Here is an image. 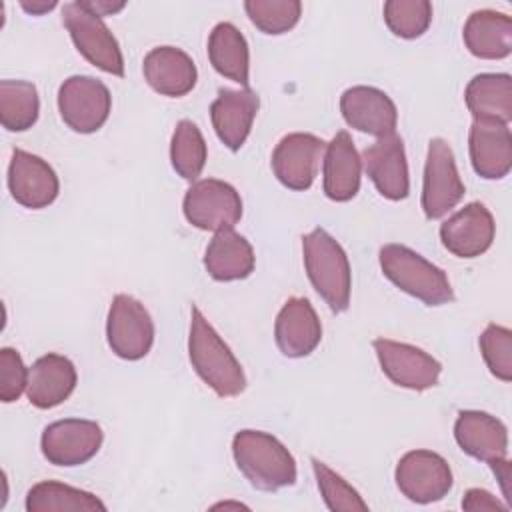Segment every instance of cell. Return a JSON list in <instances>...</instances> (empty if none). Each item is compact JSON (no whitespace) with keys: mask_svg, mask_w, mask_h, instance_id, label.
<instances>
[{"mask_svg":"<svg viewBox=\"0 0 512 512\" xmlns=\"http://www.w3.org/2000/svg\"><path fill=\"white\" fill-rule=\"evenodd\" d=\"M462 38L476 58L502 60L512 52V18L496 10H476L468 16Z\"/></svg>","mask_w":512,"mask_h":512,"instance_id":"obj_25","label":"cell"},{"mask_svg":"<svg viewBox=\"0 0 512 512\" xmlns=\"http://www.w3.org/2000/svg\"><path fill=\"white\" fill-rule=\"evenodd\" d=\"M8 190L20 206L40 210L56 200L60 182L46 160L14 148L8 166Z\"/></svg>","mask_w":512,"mask_h":512,"instance_id":"obj_14","label":"cell"},{"mask_svg":"<svg viewBox=\"0 0 512 512\" xmlns=\"http://www.w3.org/2000/svg\"><path fill=\"white\" fill-rule=\"evenodd\" d=\"M466 106L474 120L502 122L512 120V78L510 74H478L464 92Z\"/></svg>","mask_w":512,"mask_h":512,"instance_id":"obj_27","label":"cell"},{"mask_svg":"<svg viewBox=\"0 0 512 512\" xmlns=\"http://www.w3.org/2000/svg\"><path fill=\"white\" fill-rule=\"evenodd\" d=\"M454 438L464 454L486 464L508 454V430L488 412L462 410L454 422Z\"/></svg>","mask_w":512,"mask_h":512,"instance_id":"obj_23","label":"cell"},{"mask_svg":"<svg viewBox=\"0 0 512 512\" xmlns=\"http://www.w3.org/2000/svg\"><path fill=\"white\" fill-rule=\"evenodd\" d=\"M302 252L314 290L332 312H344L350 304L352 288V272L344 248L324 228H314L302 236Z\"/></svg>","mask_w":512,"mask_h":512,"instance_id":"obj_3","label":"cell"},{"mask_svg":"<svg viewBox=\"0 0 512 512\" xmlns=\"http://www.w3.org/2000/svg\"><path fill=\"white\" fill-rule=\"evenodd\" d=\"M474 172L486 180H500L512 168V134L508 124L474 120L468 134Z\"/></svg>","mask_w":512,"mask_h":512,"instance_id":"obj_20","label":"cell"},{"mask_svg":"<svg viewBox=\"0 0 512 512\" xmlns=\"http://www.w3.org/2000/svg\"><path fill=\"white\" fill-rule=\"evenodd\" d=\"M362 164L380 192V196L388 200H404L410 190L408 178V162L404 152L402 138L394 132L390 136L378 138L362 152Z\"/></svg>","mask_w":512,"mask_h":512,"instance_id":"obj_17","label":"cell"},{"mask_svg":"<svg viewBox=\"0 0 512 512\" xmlns=\"http://www.w3.org/2000/svg\"><path fill=\"white\" fill-rule=\"evenodd\" d=\"M102 440L104 434L96 422L64 418L44 428L40 450L50 464L70 468L92 460L98 454Z\"/></svg>","mask_w":512,"mask_h":512,"instance_id":"obj_11","label":"cell"},{"mask_svg":"<svg viewBox=\"0 0 512 512\" xmlns=\"http://www.w3.org/2000/svg\"><path fill=\"white\" fill-rule=\"evenodd\" d=\"M106 338L118 358H144L154 344V322L144 304L130 294H116L108 310Z\"/></svg>","mask_w":512,"mask_h":512,"instance_id":"obj_8","label":"cell"},{"mask_svg":"<svg viewBox=\"0 0 512 512\" xmlns=\"http://www.w3.org/2000/svg\"><path fill=\"white\" fill-rule=\"evenodd\" d=\"M346 124L358 132L384 138L396 132L398 110L392 98L374 86H352L340 96Z\"/></svg>","mask_w":512,"mask_h":512,"instance_id":"obj_15","label":"cell"},{"mask_svg":"<svg viewBox=\"0 0 512 512\" xmlns=\"http://www.w3.org/2000/svg\"><path fill=\"white\" fill-rule=\"evenodd\" d=\"M398 490L416 504H430L442 500L454 484L448 462L432 450L406 452L394 472Z\"/></svg>","mask_w":512,"mask_h":512,"instance_id":"obj_10","label":"cell"},{"mask_svg":"<svg viewBox=\"0 0 512 512\" xmlns=\"http://www.w3.org/2000/svg\"><path fill=\"white\" fill-rule=\"evenodd\" d=\"M382 274L402 292L426 306H442L454 300L446 272L404 244H384L378 254Z\"/></svg>","mask_w":512,"mask_h":512,"instance_id":"obj_4","label":"cell"},{"mask_svg":"<svg viewBox=\"0 0 512 512\" xmlns=\"http://www.w3.org/2000/svg\"><path fill=\"white\" fill-rule=\"evenodd\" d=\"M28 382V368L14 348L0 350V400L10 404L22 396Z\"/></svg>","mask_w":512,"mask_h":512,"instance_id":"obj_36","label":"cell"},{"mask_svg":"<svg viewBox=\"0 0 512 512\" xmlns=\"http://www.w3.org/2000/svg\"><path fill=\"white\" fill-rule=\"evenodd\" d=\"M144 80L148 86L170 98H180L192 92L198 80V70L194 60L176 46L152 48L142 62Z\"/></svg>","mask_w":512,"mask_h":512,"instance_id":"obj_21","label":"cell"},{"mask_svg":"<svg viewBox=\"0 0 512 512\" xmlns=\"http://www.w3.org/2000/svg\"><path fill=\"white\" fill-rule=\"evenodd\" d=\"M112 96L104 82L92 76H70L58 88V112L64 124L80 134H92L110 116Z\"/></svg>","mask_w":512,"mask_h":512,"instance_id":"obj_7","label":"cell"},{"mask_svg":"<svg viewBox=\"0 0 512 512\" xmlns=\"http://www.w3.org/2000/svg\"><path fill=\"white\" fill-rule=\"evenodd\" d=\"M244 10L250 22L264 34H284L292 30L302 14L298 0H248Z\"/></svg>","mask_w":512,"mask_h":512,"instance_id":"obj_32","label":"cell"},{"mask_svg":"<svg viewBox=\"0 0 512 512\" xmlns=\"http://www.w3.org/2000/svg\"><path fill=\"white\" fill-rule=\"evenodd\" d=\"M312 470L328 510L332 512H356V510L366 512L368 510V504L362 500V496L324 462H320L318 458H312Z\"/></svg>","mask_w":512,"mask_h":512,"instance_id":"obj_34","label":"cell"},{"mask_svg":"<svg viewBox=\"0 0 512 512\" xmlns=\"http://www.w3.org/2000/svg\"><path fill=\"white\" fill-rule=\"evenodd\" d=\"M232 456L244 478L262 492H276L296 482V460L288 448L262 430H240L232 438Z\"/></svg>","mask_w":512,"mask_h":512,"instance_id":"obj_2","label":"cell"},{"mask_svg":"<svg viewBox=\"0 0 512 512\" xmlns=\"http://www.w3.org/2000/svg\"><path fill=\"white\" fill-rule=\"evenodd\" d=\"M274 338L288 358H304L314 352L322 340V324L306 298L292 296L284 302L274 322Z\"/></svg>","mask_w":512,"mask_h":512,"instance_id":"obj_18","label":"cell"},{"mask_svg":"<svg viewBox=\"0 0 512 512\" xmlns=\"http://www.w3.org/2000/svg\"><path fill=\"white\" fill-rule=\"evenodd\" d=\"M62 22L76 46V50L96 68L124 76V58L118 40L104 24L102 16L94 14L84 0L68 2L62 8Z\"/></svg>","mask_w":512,"mask_h":512,"instance_id":"obj_5","label":"cell"},{"mask_svg":"<svg viewBox=\"0 0 512 512\" xmlns=\"http://www.w3.org/2000/svg\"><path fill=\"white\" fill-rule=\"evenodd\" d=\"M20 6H22L28 14H44V12L52 10V8L56 6V2H54V0H50V2H46V0H36V2H26V0H22Z\"/></svg>","mask_w":512,"mask_h":512,"instance_id":"obj_40","label":"cell"},{"mask_svg":"<svg viewBox=\"0 0 512 512\" xmlns=\"http://www.w3.org/2000/svg\"><path fill=\"white\" fill-rule=\"evenodd\" d=\"M76 368L62 354H44L28 368L26 396L40 410L62 404L76 388Z\"/></svg>","mask_w":512,"mask_h":512,"instance_id":"obj_24","label":"cell"},{"mask_svg":"<svg viewBox=\"0 0 512 512\" xmlns=\"http://www.w3.org/2000/svg\"><path fill=\"white\" fill-rule=\"evenodd\" d=\"M206 142L192 120H180L170 142L172 168L184 180H196L206 164Z\"/></svg>","mask_w":512,"mask_h":512,"instance_id":"obj_31","label":"cell"},{"mask_svg":"<svg viewBox=\"0 0 512 512\" xmlns=\"http://www.w3.org/2000/svg\"><path fill=\"white\" fill-rule=\"evenodd\" d=\"M208 58L212 68L248 88L250 52L244 34L232 22H218L208 36Z\"/></svg>","mask_w":512,"mask_h":512,"instance_id":"obj_28","label":"cell"},{"mask_svg":"<svg viewBox=\"0 0 512 512\" xmlns=\"http://www.w3.org/2000/svg\"><path fill=\"white\" fill-rule=\"evenodd\" d=\"M204 268L218 282L248 278L254 270L252 244L234 228L220 230L206 246Z\"/></svg>","mask_w":512,"mask_h":512,"instance_id":"obj_26","label":"cell"},{"mask_svg":"<svg viewBox=\"0 0 512 512\" xmlns=\"http://www.w3.org/2000/svg\"><path fill=\"white\" fill-rule=\"evenodd\" d=\"M36 86L26 80H0V122L8 132H24L38 120Z\"/></svg>","mask_w":512,"mask_h":512,"instance_id":"obj_30","label":"cell"},{"mask_svg":"<svg viewBox=\"0 0 512 512\" xmlns=\"http://www.w3.org/2000/svg\"><path fill=\"white\" fill-rule=\"evenodd\" d=\"M28 512H106V504L92 492L56 482L42 480L26 494Z\"/></svg>","mask_w":512,"mask_h":512,"instance_id":"obj_29","label":"cell"},{"mask_svg":"<svg viewBox=\"0 0 512 512\" xmlns=\"http://www.w3.org/2000/svg\"><path fill=\"white\" fill-rule=\"evenodd\" d=\"M466 188L460 180L454 154L444 138H432L428 144L424 180H422V210L428 220L448 214L464 196Z\"/></svg>","mask_w":512,"mask_h":512,"instance_id":"obj_9","label":"cell"},{"mask_svg":"<svg viewBox=\"0 0 512 512\" xmlns=\"http://www.w3.org/2000/svg\"><path fill=\"white\" fill-rule=\"evenodd\" d=\"M482 358L490 372L502 380H512V332L500 324H488L478 338Z\"/></svg>","mask_w":512,"mask_h":512,"instance_id":"obj_35","label":"cell"},{"mask_svg":"<svg viewBox=\"0 0 512 512\" xmlns=\"http://www.w3.org/2000/svg\"><path fill=\"white\" fill-rule=\"evenodd\" d=\"M462 508H464V510H502V512L508 510L506 504H502L496 496H492V494H490L488 490H484V488H470V490L464 494Z\"/></svg>","mask_w":512,"mask_h":512,"instance_id":"obj_37","label":"cell"},{"mask_svg":"<svg viewBox=\"0 0 512 512\" xmlns=\"http://www.w3.org/2000/svg\"><path fill=\"white\" fill-rule=\"evenodd\" d=\"M362 160L356 152L352 136L346 130L326 144L322 160V188L334 202H348L360 190Z\"/></svg>","mask_w":512,"mask_h":512,"instance_id":"obj_22","label":"cell"},{"mask_svg":"<svg viewBox=\"0 0 512 512\" xmlns=\"http://www.w3.org/2000/svg\"><path fill=\"white\" fill-rule=\"evenodd\" d=\"M94 14L98 16H106V14H114L118 10H122L126 6V2H106V0H90V2H84Z\"/></svg>","mask_w":512,"mask_h":512,"instance_id":"obj_39","label":"cell"},{"mask_svg":"<svg viewBox=\"0 0 512 512\" xmlns=\"http://www.w3.org/2000/svg\"><path fill=\"white\" fill-rule=\"evenodd\" d=\"M492 472L496 474L500 486H502V492L504 496H510V488H508V480H510V462L506 458H498V460H492L488 462Z\"/></svg>","mask_w":512,"mask_h":512,"instance_id":"obj_38","label":"cell"},{"mask_svg":"<svg viewBox=\"0 0 512 512\" xmlns=\"http://www.w3.org/2000/svg\"><path fill=\"white\" fill-rule=\"evenodd\" d=\"M190 314L192 320L188 336V356L194 372L218 396H238L246 388V376L240 362L212 328V324L204 318L198 306H192Z\"/></svg>","mask_w":512,"mask_h":512,"instance_id":"obj_1","label":"cell"},{"mask_svg":"<svg viewBox=\"0 0 512 512\" xmlns=\"http://www.w3.org/2000/svg\"><path fill=\"white\" fill-rule=\"evenodd\" d=\"M384 22L400 38H418L432 22V4L428 0H388L384 4Z\"/></svg>","mask_w":512,"mask_h":512,"instance_id":"obj_33","label":"cell"},{"mask_svg":"<svg viewBox=\"0 0 512 512\" xmlns=\"http://www.w3.org/2000/svg\"><path fill=\"white\" fill-rule=\"evenodd\" d=\"M496 224L482 202H470L440 226L442 246L458 258L484 254L494 240Z\"/></svg>","mask_w":512,"mask_h":512,"instance_id":"obj_16","label":"cell"},{"mask_svg":"<svg viewBox=\"0 0 512 512\" xmlns=\"http://www.w3.org/2000/svg\"><path fill=\"white\" fill-rule=\"evenodd\" d=\"M326 142L310 132L286 134L272 152L274 176L290 190H308L318 174Z\"/></svg>","mask_w":512,"mask_h":512,"instance_id":"obj_13","label":"cell"},{"mask_svg":"<svg viewBox=\"0 0 512 512\" xmlns=\"http://www.w3.org/2000/svg\"><path fill=\"white\" fill-rule=\"evenodd\" d=\"M372 346L382 372L396 386L422 392L438 384L442 364L422 348L388 338H376Z\"/></svg>","mask_w":512,"mask_h":512,"instance_id":"obj_12","label":"cell"},{"mask_svg":"<svg viewBox=\"0 0 512 512\" xmlns=\"http://www.w3.org/2000/svg\"><path fill=\"white\" fill-rule=\"evenodd\" d=\"M260 98L254 90H230L220 88L216 100L210 106V120L216 136L230 150H240L246 142L252 122L256 118Z\"/></svg>","mask_w":512,"mask_h":512,"instance_id":"obj_19","label":"cell"},{"mask_svg":"<svg viewBox=\"0 0 512 512\" xmlns=\"http://www.w3.org/2000/svg\"><path fill=\"white\" fill-rule=\"evenodd\" d=\"M186 220L200 230H230L242 218V198L236 188L218 178L194 182L182 202Z\"/></svg>","mask_w":512,"mask_h":512,"instance_id":"obj_6","label":"cell"}]
</instances>
